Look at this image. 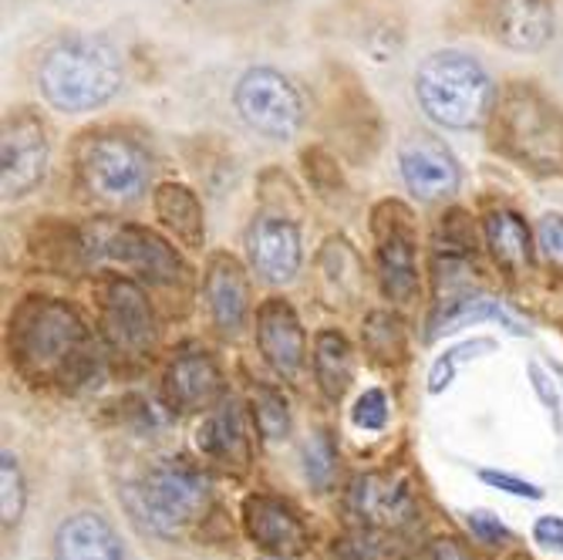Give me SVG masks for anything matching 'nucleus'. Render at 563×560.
Returning a JSON list of instances; mask_svg holds the SVG:
<instances>
[{
  "mask_svg": "<svg viewBox=\"0 0 563 560\" xmlns=\"http://www.w3.org/2000/svg\"><path fill=\"white\" fill-rule=\"evenodd\" d=\"M11 352L24 375L82 385L98 378V358L78 314L61 301H27L11 321Z\"/></svg>",
  "mask_w": 563,
  "mask_h": 560,
  "instance_id": "obj_1",
  "label": "nucleus"
},
{
  "mask_svg": "<svg viewBox=\"0 0 563 560\" xmlns=\"http://www.w3.org/2000/svg\"><path fill=\"white\" fill-rule=\"evenodd\" d=\"M122 78L125 72L115 45L95 34H72L58 41L38 68L45 101L64 115H82L109 105L119 95Z\"/></svg>",
  "mask_w": 563,
  "mask_h": 560,
  "instance_id": "obj_2",
  "label": "nucleus"
},
{
  "mask_svg": "<svg viewBox=\"0 0 563 560\" xmlns=\"http://www.w3.org/2000/svg\"><path fill=\"white\" fill-rule=\"evenodd\" d=\"M492 138L513 162L563 176V112L530 82L503 92L492 112Z\"/></svg>",
  "mask_w": 563,
  "mask_h": 560,
  "instance_id": "obj_3",
  "label": "nucleus"
},
{
  "mask_svg": "<svg viewBox=\"0 0 563 560\" xmlns=\"http://www.w3.org/2000/svg\"><path fill=\"white\" fill-rule=\"evenodd\" d=\"M415 95L421 112L436 125L466 132L482 125L492 109V78L486 68L463 51H436L421 61L415 75Z\"/></svg>",
  "mask_w": 563,
  "mask_h": 560,
  "instance_id": "obj_4",
  "label": "nucleus"
},
{
  "mask_svg": "<svg viewBox=\"0 0 563 560\" xmlns=\"http://www.w3.org/2000/svg\"><path fill=\"white\" fill-rule=\"evenodd\" d=\"M138 507L149 520V527L162 537H180L186 527L209 510L213 500V483L203 470L186 460H162L149 466L138 479Z\"/></svg>",
  "mask_w": 563,
  "mask_h": 560,
  "instance_id": "obj_5",
  "label": "nucleus"
},
{
  "mask_svg": "<svg viewBox=\"0 0 563 560\" xmlns=\"http://www.w3.org/2000/svg\"><path fill=\"white\" fill-rule=\"evenodd\" d=\"M82 183L91 196L112 206H128L149 186V153L122 132H98L88 135L78 153Z\"/></svg>",
  "mask_w": 563,
  "mask_h": 560,
  "instance_id": "obj_6",
  "label": "nucleus"
},
{
  "mask_svg": "<svg viewBox=\"0 0 563 560\" xmlns=\"http://www.w3.org/2000/svg\"><path fill=\"white\" fill-rule=\"evenodd\" d=\"M233 109L243 119V125L273 138V143H287L304 125V101L301 92L273 68H250L233 88Z\"/></svg>",
  "mask_w": 563,
  "mask_h": 560,
  "instance_id": "obj_7",
  "label": "nucleus"
},
{
  "mask_svg": "<svg viewBox=\"0 0 563 560\" xmlns=\"http://www.w3.org/2000/svg\"><path fill=\"white\" fill-rule=\"evenodd\" d=\"M101 331L112 352L125 358H146L152 352L156 314L135 280L112 277L101 284Z\"/></svg>",
  "mask_w": 563,
  "mask_h": 560,
  "instance_id": "obj_8",
  "label": "nucleus"
},
{
  "mask_svg": "<svg viewBox=\"0 0 563 560\" xmlns=\"http://www.w3.org/2000/svg\"><path fill=\"white\" fill-rule=\"evenodd\" d=\"M347 516L368 531L402 534L418 516L412 486L392 473H365L347 486Z\"/></svg>",
  "mask_w": 563,
  "mask_h": 560,
  "instance_id": "obj_9",
  "label": "nucleus"
},
{
  "mask_svg": "<svg viewBox=\"0 0 563 560\" xmlns=\"http://www.w3.org/2000/svg\"><path fill=\"white\" fill-rule=\"evenodd\" d=\"M48 132L41 119L30 112H14L4 122V143H0V180H4V196L17 199L27 196L48 172Z\"/></svg>",
  "mask_w": 563,
  "mask_h": 560,
  "instance_id": "obj_10",
  "label": "nucleus"
},
{
  "mask_svg": "<svg viewBox=\"0 0 563 560\" xmlns=\"http://www.w3.org/2000/svg\"><path fill=\"white\" fill-rule=\"evenodd\" d=\"M392 217L384 220L378 209V277H381V291L389 301L408 304L418 294V257H415V230L408 209L399 203H389Z\"/></svg>",
  "mask_w": 563,
  "mask_h": 560,
  "instance_id": "obj_11",
  "label": "nucleus"
},
{
  "mask_svg": "<svg viewBox=\"0 0 563 560\" xmlns=\"http://www.w3.org/2000/svg\"><path fill=\"white\" fill-rule=\"evenodd\" d=\"M399 169L408 193L418 199H449L463 183V169L455 156L432 135H412L399 149Z\"/></svg>",
  "mask_w": 563,
  "mask_h": 560,
  "instance_id": "obj_12",
  "label": "nucleus"
},
{
  "mask_svg": "<svg viewBox=\"0 0 563 560\" xmlns=\"http://www.w3.org/2000/svg\"><path fill=\"white\" fill-rule=\"evenodd\" d=\"M243 527L246 537L273 557H301L310 544L297 510L273 494H254L243 500Z\"/></svg>",
  "mask_w": 563,
  "mask_h": 560,
  "instance_id": "obj_13",
  "label": "nucleus"
},
{
  "mask_svg": "<svg viewBox=\"0 0 563 560\" xmlns=\"http://www.w3.org/2000/svg\"><path fill=\"white\" fill-rule=\"evenodd\" d=\"M257 344L264 362L280 378H297L307 358V338L301 328L297 311L284 297H270L257 311Z\"/></svg>",
  "mask_w": 563,
  "mask_h": 560,
  "instance_id": "obj_14",
  "label": "nucleus"
},
{
  "mask_svg": "<svg viewBox=\"0 0 563 560\" xmlns=\"http://www.w3.org/2000/svg\"><path fill=\"white\" fill-rule=\"evenodd\" d=\"M246 254L264 280L287 284L301 270V233L287 217H254L250 230H246Z\"/></svg>",
  "mask_w": 563,
  "mask_h": 560,
  "instance_id": "obj_15",
  "label": "nucleus"
},
{
  "mask_svg": "<svg viewBox=\"0 0 563 560\" xmlns=\"http://www.w3.org/2000/svg\"><path fill=\"white\" fill-rule=\"evenodd\" d=\"M553 24L556 17L550 0H492L489 8L492 38L510 51H543L553 38Z\"/></svg>",
  "mask_w": 563,
  "mask_h": 560,
  "instance_id": "obj_16",
  "label": "nucleus"
},
{
  "mask_svg": "<svg viewBox=\"0 0 563 560\" xmlns=\"http://www.w3.org/2000/svg\"><path fill=\"white\" fill-rule=\"evenodd\" d=\"M105 257L143 273L152 284H175L183 277V260L162 236L146 227H122L105 240Z\"/></svg>",
  "mask_w": 563,
  "mask_h": 560,
  "instance_id": "obj_17",
  "label": "nucleus"
},
{
  "mask_svg": "<svg viewBox=\"0 0 563 560\" xmlns=\"http://www.w3.org/2000/svg\"><path fill=\"white\" fill-rule=\"evenodd\" d=\"M166 399L180 412H209L223 402V372L209 352H183L166 368Z\"/></svg>",
  "mask_w": 563,
  "mask_h": 560,
  "instance_id": "obj_18",
  "label": "nucleus"
},
{
  "mask_svg": "<svg viewBox=\"0 0 563 560\" xmlns=\"http://www.w3.org/2000/svg\"><path fill=\"white\" fill-rule=\"evenodd\" d=\"M196 449L220 466L243 470L250 463V436H246L243 409L233 399H223L206 412V418L196 429Z\"/></svg>",
  "mask_w": 563,
  "mask_h": 560,
  "instance_id": "obj_19",
  "label": "nucleus"
},
{
  "mask_svg": "<svg viewBox=\"0 0 563 560\" xmlns=\"http://www.w3.org/2000/svg\"><path fill=\"white\" fill-rule=\"evenodd\" d=\"M54 560H128V550L105 516L75 513L54 534Z\"/></svg>",
  "mask_w": 563,
  "mask_h": 560,
  "instance_id": "obj_20",
  "label": "nucleus"
},
{
  "mask_svg": "<svg viewBox=\"0 0 563 560\" xmlns=\"http://www.w3.org/2000/svg\"><path fill=\"white\" fill-rule=\"evenodd\" d=\"M206 304L213 314V325L223 334H236L246 325V311H250V291H246L243 267L220 254L209 260L206 270Z\"/></svg>",
  "mask_w": 563,
  "mask_h": 560,
  "instance_id": "obj_21",
  "label": "nucleus"
},
{
  "mask_svg": "<svg viewBox=\"0 0 563 560\" xmlns=\"http://www.w3.org/2000/svg\"><path fill=\"white\" fill-rule=\"evenodd\" d=\"M479 321H497V325H503L510 334H530V328H526L503 301H492V297H482V294H466V297H455V301H449L445 307H439V314L432 318L429 341L439 338V334L460 331V328H466V325H479Z\"/></svg>",
  "mask_w": 563,
  "mask_h": 560,
  "instance_id": "obj_22",
  "label": "nucleus"
},
{
  "mask_svg": "<svg viewBox=\"0 0 563 560\" xmlns=\"http://www.w3.org/2000/svg\"><path fill=\"white\" fill-rule=\"evenodd\" d=\"M156 217L162 227L189 251H199L206 243V223H203V206L193 190L180 183H162L156 190Z\"/></svg>",
  "mask_w": 563,
  "mask_h": 560,
  "instance_id": "obj_23",
  "label": "nucleus"
},
{
  "mask_svg": "<svg viewBox=\"0 0 563 560\" xmlns=\"http://www.w3.org/2000/svg\"><path fill=\"white\" fill-rule=\"evenodd\" d=\"M482 227H486V243L492 257H497V264H503L513 273L534 264V236L519 214H513V209H492Z\"/></svg>",
  "mask_w": 563,
  "mask_h": 560,
  "instance_id": "obj_24",
  "label": "nucleus"
},
{
  "mask_svg": "<svg viewBox=\"0 0 563 560\" xmlns=\"http://www.w3.org/2000/svg\"><path fill=\"white\" fill-rule=\"evenodd\" d=\"M314 378L331 402H341L351 378H355V355L341 331H321L314 338Z\"/></svg>",
  "mask_w": 563,
  "mask_h": 560,
  "instance_id": "obj_25",
  "label": "nucleus"
},
{
  "mask_svg": "<svg viewBox=\"0 0 563 560\" xmlns=\"http://www.w3.org/2000/svg\"><path fill=\"white\" fill-rule=\"evenodd\" d=\"M321 270L325 280L334 284V294L344 301H355L362 291V260L355 257V251L347 247L344 240H331L325 254H321Z\"/></svg>",
  "mask_w": 563,
  "mask_h": 560,
  "instance_id": "obj_26",
  "label": "nucleus"
},
{
  "mask_svg": "<svg viewBox=\"0 0 563 560\" xmlns=\"http://www.w3.org/2000/svg\"><path fill=\"white\" fill-rule=\"evenodd\" d=\"M362 341L368 348V355L375 362H399L405 355V331L402 321L392 318L389 311H375L368 314V321L362 328Z\"/></svg>",
  "mask_w": 563,
  "mask_h": 560,
  "instance_id": "obj_27",
  "label": "nucleus"
},
{
  "mask_svg": "<svg viewBox=\"0 0 563 560\" xmlns=\"http://www.w3.org/2000/svg\"><path fill=\"white\" fill-rule=\"evenodd\" d=\"M254 418H257V429L267 442H280L287 439L291 433V409L287 399L280 395L270 385H257L254 392Z\"/></svg>",
  "mask_w": 563,
  "mask_h": 560,
  "instance_id": "obj_28",
  "label": "nucleus"
},
{
  "mask_svg": "<svg viewBox=\"0 0 563 560\" xmlns=\"http://www.w3.org/2000/svg\"><path fill=\"white\" fill-rule=\"evenodd\" d=\"M328 560H392V534L358 527L355 534L334 540Z\"/></svg>",
  "mask_w": 563,
  "mask_h": 560,
  "instance_id": "obj_29",
  "label": "nucleus"
},
{
  "mask_svg": "<svg viewBox=\"0 0 563 560\" xmlns=\"http://www.w3.org/2000/svg\"><path fill=\"white\" fill-rule=\"evenodd\" d=\"M476 352H492V341H489V338L463 341V344L449 348L445 355H439L436 365H432V372H429V392H432V395L445 392L449 385H452V378H455V372H460V365L469 362V358H476Z\"/></svg>",
  "mask_w": 563,
  "mask_h": 560,
  "instance_id": "obj_30",
  "label": "nucleus"
},
{
  "mask_svg": "<svg viewBox=\"0 0 563 560\" xmlns=\"http://www.w3.org/2000/svg\"><path fill=\"white\" fill-rule=\"evenodd\" d=\"M338 470V449H334V439L328 433H314L307 442H304V473L307 479L318 486V489H328L331 486V476Z\"/></svg>",
  "mask_w": 563,
  "mask_h": 560,
  "instance_id": "obj_31",
  "label": "nucleus"
},
{
  "mask_svg": "<svg viewBox=\"0 0 563 560\" xmlns=\"http://www.w3.org/2000/svg\"><path fill=\"white\" fill-rule=\"evenodd\" d=\"M0 513H4V527L21 520L24 513V476H21V466H17V456L11 449H4V456H0Z\"/></svg>",
  "mask_w": 563,
  "mask_h": 560,
  "instance_id": "obj_32",
  "label": "nucleus"
},
{
  "mask_svg": "<svg viewBox=\"0 0 563 560\" xmlns=\"http://www.w3.org/2000/svg\"><path fill=\"white\" fill-rule=\"evenodd\" d=\"M351 418H355V426L365 429V433L384 429V423H389V399H384L381 389H368V392L355 402V412H351Z\"/></svg>",
  "mask_w": 563,
  "mask_h": 560,
  "instance_id": "obj_33",
  "label": "nucleus"
},
{
  "mask_svg": "<svg viewBox=\"0 0 563 560\" xmlns=\"http://www.w3.org/2000/svg\"><path fill=\"white\" fill-rule=\"evenodd\" d=\"M466 527L469 534L479 540V544H489V547H506L513 540L510 527L500 520V516H492L489 510H473L466 513Z\"/></svg>",
  "mask_w": 563,
  "mask_h": 560,
  "instance_id": "obj_34",
  "label": "nucleus"
},
{
  "mask_svg": "<svg viewBox=\"0 0 563 560\" xmlns=\"http://www.w3.org/2000/svg\"><path fill=\"white\" fill-rule=\"evenodd\" d=\"M479 479H482L486 486H497V489H503V494H510V497H523V500H543V489H540L537 483H526V479H519V476H513V473L482 470V473H479Z\"/></svg>",
  "mask_w": 563,
  "mask_h": 560,
  "instance_id": "obj_35",
  "label": "nucleus"
},
{
  "mask_svg": "<svg viewBox=\"0 0 563 560\" xmlns=\"http://www.w3.org/2000/svg\"><path fill=\"white\" fill-rule=\"evenodd\" d=\"M537 236H540V251H543V257H547L550 264H560V267H563V217H560V214H547V217L540 220Z\"/></svg>",
  "mask_w": 563,
  "mask_h": 560,
  "instance_id": "obj_36",
  "label": "nucleus"
},
{
  "mask_svg": "<svg viewBox=\"0 0 563 560\" xmlns=\"http://www.w3.org/2000/svg\"><path fill=\"white\" fill-rule=\"evenodd\" d=\"M530 381H534V392L540 395V402L547 405V412L553 415V423H556V429L563 426V415H560V395H556V389H553V381L543 375V368L537 365V362H530Z\"/></svg>",
  "mask_w": 563,
  "mask_h": 560,
  "instance_id": "obj_37",
  "label": "nucleus"
},
{
  "mask_svg": "<svg viewBox=\"0 0 563 560\" xmlns=\"http://www.w3.org/2000/svg\"><path fill=\"white\" fill-rule=\"evenodd\" d=\"M534 540L540 544V547H547V550H556V553H563V516H540L537 523H534Z\"/></svg>",
  "mask_w": 563,
  "mask_h": 560,
  "instance_id": "obj_38",
  "label": "nucleus"
},
{
  "mask_svg": "<svg viewBox=\"0 0 563 560\" xmlns=\"http://www.w3.org/2000/svg\"><path fill=\"white\" fill-rule=\"evenodd\" d=\"M426 560H476L473 550L455 540V537H442V540H432L429 550H426Z\"/></svg>",
  "mask_w": 563,
  "mask_h": 560,
  "instance_id": "obj_39",
  "label": "nucleus"
},
{
  "mask_svg": "<svg viewBox=\"0 0 563 560\" xmlns=\"http://www.w3.org/2000/svg\"><path fill=\"white\" fill-rule=\"evenodd\" d=\"M257 560H291V557H273V553H267V557H257Z\"/></svg>",
  "mask_w": 563,
  "mask_h": 560,
  "instance_id": "obj_40",
  "label": "nucleus"
},
{
  "mask_svg": "<svg viewBox=\"0 0 563 560\" xmlns=\"http://www.w3.org/2000/svg\"><path fill=\"white\" fill-rule=\"evenodd\" d=\"M550 372H560L563 375V365H550Z\"/></svg>",
  "mask_w": 563,
  "mask_h": 560,
  "instance_id": "obj_41",
  "label": "nucleus"
}]
</instances>
